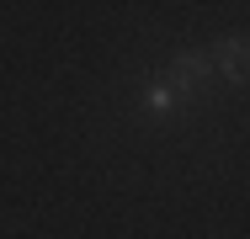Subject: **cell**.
Here are the masks:
<instances>
[{"instance_id":"cell-2","label":"cell","mask_w":250,"mask_h":239,"mask_svg":"<svg viewBox=\"0 0 250 239\" xmlns=\"http://www.w3.org/2000/svg\"><path fill=\"white\" fill-rule=\"evenodd\" d=\"M202 75H208V59H202V53H187V59H176V69H170V80H176L181 91H192Z\"/></svg>"},{"instance_id":"cell-1","label":"cell","mask_w":250,"mask_h":239,"mask_svg":"<svg viewBox=\"0 0 250 239\" xmlns=\"http://www.w3.org/2000/svg\"><path fill=\"white\" fill-rule=\"evenodd\" d=\"M229 80H250V38H229L218 43V59H213Z\"/></svg>"}]
</instances>
